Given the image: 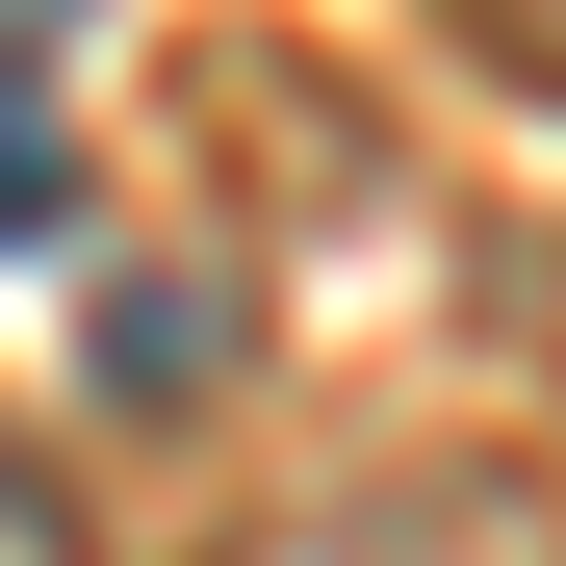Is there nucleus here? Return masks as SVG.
Listing matches in <instances>:
<instances>
[{"mask_svg":"<svg viewBox=\"0 0 566 566\" xmlns=\"http://www.w3.org/2000/svg\"><path fill=\"white\" fill-rule=\"evenodd\" d=\"M232 566H566V541H541V490H490V463H387V490H310Z\"/></svg>","mask_w":566,"mask_h":566,"instance_id":"1","label":"nucleus"},{"mask_svg":"<svg viewBox=\"0 0 566 566\" xmlns=\"http://www.w3.org/2000/svg\"><path fill=\"white\" fill-rule=\"evenodd\" d=\"M232 360V283H104V387L155 412V387H207Z\"/></svg>","mask_w":566,"mask_h":566,"instance_id":"2","label":"nucleus"},{"mask_svg":"<svg viewBox=\"0 0 566 566\" xmlns=\"http://www.w3.org/2000/svg\"><path fill=\"white\" fill-rule=\"evenodd\" d=\"M77 232V155H52V104H0V258H52Z\"/></svg>","mask_w":566,"mask_h":566,"instance_id":"3","label":"nucleus"},{"mask_svg":"<svg viewBox=\"0 0 566 566\" xmlns=\"http://www.w3.org/2000/svg\"><path fill=\"white\" fill-rule=\"evenodd\" d=\"M490 335H515L541 387H566V232H515V258H490Z\"/></svg>","mask_w":566,"mask_h":566,"instance_id":"4","label":"nucleus"},{"mask_svg":"<svg viewBox=\"0 0 566 566\" xmlns=\"http://www.w3.org/2000/svg\"><path fill=\"white\" fill-rule=\"evenodd\" d=\"M463 52H490V77H541V104H566V0H463Z\"/></svg>","mask_w":566,"mask_h":566,"instance_id":"5","label":"nucleus"},{"mask_svg":"<svg viewBox=\"0 0 566 566\" xmlns=\"http://www.w3.org/2000/svg\"><path fill=\"white\" fill-rule=\"evenodd\" d=\"M0 566H77V515H52V463L0 438Z\"/></svg>","mask_w":566,"mask_h":566,"instance_id":"6","label":"nucleus"}]
</instances>
